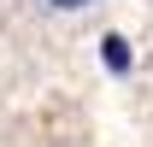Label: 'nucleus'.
Segmentation results:
<instances>
[{"label":"nucleus","mask_w":153,"mask_h":147,"mask_svg":"<svg viewBox=\"0 0 153 147\" xmlns=\"http://www.w3.org/2000/svg\"><path fill=\"white\" fill-rule=\"evenodd\" d=\"M100 65H106L112 76H124V71L135 65V53H130V41H124V36H100Z\"/></svg>","instance_id":"f257e3e1"},{"label":"nucleus","mask_w":153,"mask_h":147,"mask_svg":"<svg viewBox=\"0 0 153 147\" xmlns=\"http://www.w3.org/2000/svg\"><path fill=\"white\" fill-rule=\"evenodd\" d=\"M41 12H59V18H76V12H94L100 0H36Z\"/></svg>","instance_id":"f03ea898"}]
</instances>
